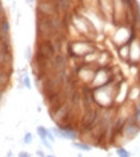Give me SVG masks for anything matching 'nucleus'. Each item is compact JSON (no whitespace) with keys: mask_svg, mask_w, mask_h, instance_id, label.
Returning <instances> with one entry per match:
<instances>
[{"mask_svg":"<svg viewBox=\"0 0 140 157\" xmlns=\"http://www.w3.org/2000/svg\"><path fill=\"white\" fill-rule=\"evenodd\" d=\"M99 120V108L91 107V108H85V111L81 113V120H80V129L81 133L89 131L94 128V125Z\"/></svg>","mask_w":140,"mask_h":157,"instance_id":"f257e3e1","label":"nucleus"},{"mask_svg":"<svg viewBox=\"0 0 140 157\" xmlns=\"http://www.w3.org/2000/svg\"><path fill=\"white\" fill-rule=\"evenodd\" d=\"M36 10H37V15H42V17H55V15L61 17L59 10H58V5L55 3L39 0Z\"/></svg>","mask_w":140,"mask_h":157,"instance_id":"f03ea898","label":"nucleus"},{"mask_svg":"<svg viewBox=\"0 0 140 157\" xmlns=\"http://www.w3.org/2000/svg\"><path fill=\"white\" fill-rule=\"evenodd\" d=\"M139 131H140V125L135 123L133 116H131L130 119H127L121 128V134L123 135V138L126 140H130V139H133L134 136H136Z\"/></svg>","mask_w":140,"mask_h":157,"instance_id":"7ed1b4c3","label":"nucleus"},{"mask_svg":"<svg viewBox=\"0 0 140 157\" xmlns=\"http://www.w3.org/2000/svg\"><path fill=\"white\" fill-rule=\"evenodd\" d=\"M36 53L40 54L42 57H45V58H49V59H52L54 57V54H55L50 40H37Z\"/></svg>","mask_w":140,"mask_h":157,"instance_id":"20e7f679","label":"nucleus"},{"mask_svg":"<svg viewBox=\"0 0 140 157\" xmlns=\"http://www.w3.org/2000/svg\"><path fill=\"white\" fill-rule=\"evenodd\" d=\"M67 65H68L67 56L63 54V53H57V54H54V57L52 58L53 72L64 71V70H67Z\"/></svg>","mask_w":140,"mask_h":157,"instance_id":"39448f33","label":"nucleus"},{"mask_svg":"<svg viewBox=\"0 0 140 157\" xmlns=\"http://www.w3.org/2000/svg\"><path fill=\"white\" fill-rule=\"evenodd\" d=\"M10 71H7L3 67H0V89L5 90L8 88L10 81Z\"/></svg>","mask_w":140,"mask_h":157,"instance_id":"423d86ee","label":"nucleus"},{"mask_svg":"<svg viewBox=\"0 0 140 157\" xmlns=\"http://www.w3.org/2000/svg\"><path fill=\"white\" fill-rule=\"evenodd\" d=\"M139 98H140V86L135 85L133 88H130L129 92H127V99H130L131 102H135Z\"/></svg>","mask_w":140,"mask_h":157,"instance_id":"0eeeda50","label":"nucleus"},{"mask_svg":"<svg viewBox=\"0 0 140 157\" xmlns=\"http://www.w3.org/2000/svg\"><path fill=\"white\" fill-rule=\"evenodd\" d=\"M118 54L122 59H129L130 58V44H123V45H120L118 46Z\"/></svg>","mask_w":140,"mask_h":157,"instance_id":"6e6552de","label":"nucleus"},{"mask_svg":"<svg viewBox=\"0 0 140 157\" xmlns=\"http://www.w3.org/2000/svg\"><path fill=\"white\" fill-rule=\"evenodd\" d=\"M73 146H75L77 150H80V151H85V152L91 151L90 144L86 143V142H75V143H73Z\"/></svg>","mask_w":140,"mask_h":157,"instance_id":"1a4fd4ad","label":"nucleus"},{"mask_svg":"<svg viewBox=\"0 0 140 157\" xmlns=\"http://www.w3.org/2000/svg\"><path fill=\"white\" fill-rule=\"evenodd\" d=\"M37 134L39 136H40V139H46V135H48V131L49 130H46V129L44 126H37Z\"/></svg>","mask_w":140,"mask_h":157,"instance_id":"9d476101","label":"nucleus"},{"mask_svg":"<svg viewBox=\"0 0 140 157\" xmlns=\"http://www.w3.org/2000/svg\"><path fill=\"white\" fill-rule=\"evenodd\" d=\"M117 155H118V157H130V152L126 151L123 147H118L117 148Z\"/></svg>","mask_w":140,"mask_h":157,"instance_id":"9b49d317","label":"nucleus"},{"mask_svg":"<svg viewBox=\"0 0 140 157\" xmlns=\"http://www.w3.org/2000/svg\"><path fill=\"white\" fill-rule=\"evenodd\" d=\"M0 29H1V31L4 34H9V23H8L7 19L0 23Z\"/></svg>","mask_w":140,"mask_h":157,"instance_id":"f8f14e48","label":"nucleus"},{"mask_svg":"<svg viewBox=\"0 0 140 157\" xmlns=\"http://www.w3.org/2000/svg\"><path fill=\"white\" fill-rule=\"evenodd\" d=\"M32 140H34V136L31 133H27V134L25 135V138H23V142H25L26 144H31L32 143Z\"/></svg>","mask_w":140,"mask_h":157,"instance_id":"ddd939ff","label":"nucleus"},{"mask_svg":"<svg viewBox=\"0 0 140 157\" xmlns=\"http://www.w3.org/2000/svg\"><path fill=\"white\" fill-rule=\"evenodd\" d=\"M7 19V15H5V10H4V8L1 5V3H0V23L3 21H5Z\"/></svg>","mask_w":140,"mask_h":157,"instance_id":"4468645a","label":"nucleus"},{"mask_svg":"<svg viewBox=\"0 0 140 157\" xmlns=\"http://www.w3.org/2000/svg\"><path fill=\"white\" fill-rule=\"evenodd\" d=\"M133 119H134V121H135V123H136L138 125H140V111L134 112V115H133Z\"/></svg>","mask_w":140,"mask_h":157,"instance_id":"2eb2a0df","label":"nucleus"},{"mask_svg":"<svg viewBox=\"0 0 140 157\" xmlns=\"http://www.w3.org/2000/svg\"><path fill=\"white\" fill-rule=\"evenodd\" d=\"M18 157H31V155L28 153V152H26V151H22V152H19V153H18Z\"/></svg>","mask_w":140,"mask_h":157,"instance_id":"dca6fc26","label":"nucleus"},{"mask_svg":"<svg viewBox=\"0 0 140 157\" xmlns=\"http://www.w3.org/2000/svg\"><path fill=\"white\" fill-rule=\"evenodd\" d=\"M23 82H25V85L27 86V88H31L30 80H28V77H27V76H25V77H23Z\"/></svg>","mask_w":140,"mask_h":157,"instance_id":"f3484780","label":"nucleus"},{"mask_svg":"<svg viewBox=\"0 0 140 157\" xmlns=\"http://www.w3.org/2000/svg\"><path fill=\"white\" fill-rule=\"evenodd\" d=\"M36 155H37L39 157H46V156H45V153H44L42 151H36Z\"/></svg>","mask_w":140,"mask_h":157,"instance_id":"a211bd4d","label":"nucleus"},{"mask_svg":"<svg viewBox=\"0 0 140 157\" xmlns=\"http://www.w3.org/2000/svg\"><path fill=\"white\" fill-rule=\"evenodd\" d=\"M3 95H4V90H3V89H0V101H1Z\"/></svg>","mask_w":140,"mask_h":157,"instance_id":"6ab92c4d","label":"nucleus"},{"mask_svg":"<svg viewBox=\"0 0 140 157\" xmlns=\"http://www.w3.org/2000/svg\"><path fill=\"white\" fill-rule=\"evenodd\" d=\"M46 157H55V156H52V155H49V156H46Z\"/></svg>","mask_w":140,"mask_h":157,"instance_id":"aec40b11","label":"nucleus"},{"mask_svg":"<svg viewBox=\"0 0 140 157\" xmlns=\"http://www.w3.org/2000/svg\"><path fill=\"white\" fill-rule=\"evenodd\" d=\"M79 157H82V156H81V155H80V156H79Z\"/></svg>","mask_w":140,"mask_h":157,"instance_id":"412c9836","label":"nucleus"},{"mask_svg":"<svg viewBox=\"0 0 140 157\" xmlns=\"http://www.w3.org/2000/svg\"><path fill=\"white\" fill-rule=\"evenodd\" d=\"M139 78H140V73H139Z\"/></svg>","mask_w":140,"mask_h":157,"instance_id":"4be33fe9","label":"nucleus"}]
</instances>
